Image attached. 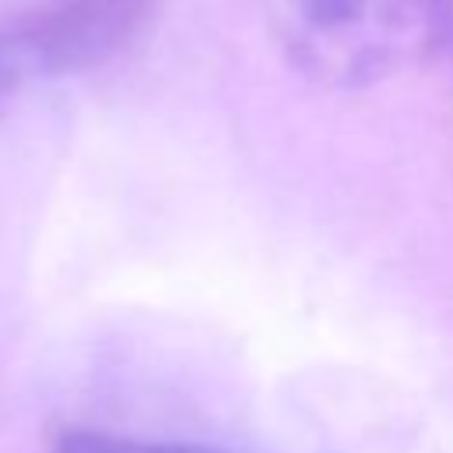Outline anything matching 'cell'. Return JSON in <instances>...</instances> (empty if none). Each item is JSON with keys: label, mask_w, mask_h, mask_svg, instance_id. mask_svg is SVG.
<instances>
[{"label": "cell", "mask_w": 453, "mask_h": 453, "mask_svg": "<svg viewBox=\"0 0 453 453\" xmlns=\"http://www.w3.org/2000/svg\"><path fill=\"white\" fill-rule=\"evenodd\" d=\"M453 32V0H283V46L322 88H368L428 60Z\"/></svg>", "instance_id": "1"}, {"label": "cell", "mask_w": 453, "mask_h": 453, "mask_svg": "<svg viewBox=\"0 0 453 453\" xmlns=\"http://www.w3.org/2000/svg\"><path fill=\"white\" fill-rule=\"evenodd\" d=\"M152 7L156 0H50L7 28L32 78L78 74L124 50Z\"/></svg>", "instance_id": "2"}, {"label": "cell", "mask_w": 453, "mask_h": 453, "mask_svg": "<svg viewBox=\"0 0 453 453\" xmlns=\"http://www.w3.org/2000/svg\"><path fill=\"white\" fill-rule=\"evenodd\" d=\"M53 453H219L191 442H163V439H134L113 435L99 428H64L53 439Z\"/></svg>", "instance_id": "3"}, {"label": "cell", "mask_w": 453, "mask_h": 453, "mask_svg": "<svg viewBox=\"0 0 453 453\" xmlns=\"http://www.w3.org/2000/svg\"><path fill=\"white\" fill-rule=\"evenodd\" d=\"M28 78H32L28 60H25V53H21V46L14 42L11 28L4 25V28H0V110L14 99V92H18Z\"/></svg>", "instance_id": "4"}]
</instances>
